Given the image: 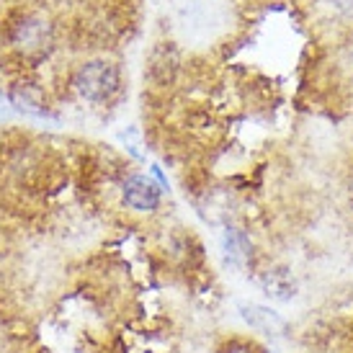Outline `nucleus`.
<instances>
[{
	"instance_id": "f257e3e1",
	"label": "nucleus",
	"mask_w": 353,
	"mask_h": 353,
	"mask_svg": "<svg viewBox=\"0 0 353 353\" xmlns=\"http://www.w3.org/2000/svg\"><path fill=\"white\" fill-rule=\"evenodd\" d=\"M72 85L80 99L85 101H106L119 90V70L111 62H88L75 72Z\"/></svg>"
},
{
	"instance_id": "f03ea898",
	"label": "nucleus",
	"mask_w": 353,
	"mask_h": 353,
	"mask_svg": "<svg viewBox=\"0 0 353 353\" xmlns=\"http://www.w3.org/2000/svg\"><path fill=\"white\" fill-rule=\"evenodd\" d=\"M124 204L137 212H152L160 204V188L145 176H132L124 183Z\"/></svg>"
},
{
	"instance_id": "7ed1b4c3",
	"label": "nucleus",
	"mask_w": 353,
	"mask_h": 353,
	"mask_svg": "<svg viewBox=\"0 0 353 353\" xmlns=\"http://www.w3.org/2000/svg\"><path fill=\"white\" fill-rule=\"evenodd\" d=\"M240 312L245 317V323L263 335H284L286 333V320L271 307H261V304H243Z\"/></svg>"
},
{
	"instance_id": "20e7f679",
	"label": "nucleus",
	"mask_w": 353,
	"mask_h": 353,
	"mask_svg": "<svg viewBox=\"0 0 353 353\" xmlns=\"http://www.w3.org/2000/svg\"><path fill=\"white\" fill-rule=\"evenodd\" d=\"M263 289L268 296H274V299H281V302H286V299H292V296L296 294V284L294 279L286 274L284 268H279V271H271V274L263 279Z\"/></svg>"
},
{
	"instance_id": "39448f33",
	"label": "nucleus",
	"mask_w": 353,
	"mask_h": 353,
	"mask_svg": "<svg viewBox=\"0 0 353 353\" xmlns=\"http://www.w3.org/2000/svg\"><path fill=\"white\" fill-rule=\"evenodd\" d=\"M225 255L230 263L245 265L250 261V240L240 230H227L225 232Z\"/></svg>"
},
{
	"instance_id": "423d86ee",
	"label": "nucleus",
	"mask_w": 353,
	"mask_h": 353,
	"mask_svg": "<svg viewBox=\"0 0 353 353\" xmlns=\"http://www.w3.org/2000/svg\"><path fill=\"white\" fill-rule=\"evenodd\" d=\"M10 101H13V106L23 111V114H29V117H37V119H44L47 117V106L41 103L39 93H34L31 88H16L10 93Z\"/></svg>"
},
{
	"instance_id": "0eeeda50",
	"label": "nucleus",
	"mask_w": 353,
	"mask_h": 353,
	"mask_svg": "<svg viewBox=\"0 0 353 353\" xmlns=\"http://www.w3.org/2000/svg\"><path fill=\"white\" fill-rule=\"evenodd\" d=\"M19 47L21 50H39L41 44H44V29H41V23H23L19 29Z\"/></svg>"
}]
</instances>
